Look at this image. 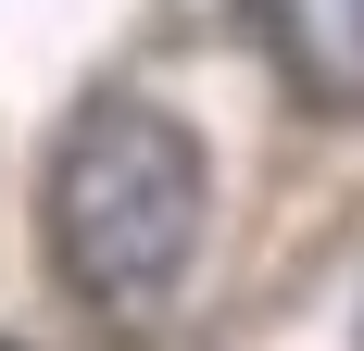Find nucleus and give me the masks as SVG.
I'll return each mask as SVG.
<instances>
[{
    "label": "nucleus",
    "mask_w": 364,
    "mask_h": 351,
    "mask_svg": "<svg viewBox=\"0 0 364 351\" xmlns=\"http://www.w3.org/2000/svg\"><path fill=\"white\" fill-rule=\"evenodd\" d=\"M0 351H13V339H0Z\"/></svg>",
    "instance_id": "nucleus-3"
},
{
    "label": "nucleus",
    "mask_w": 364,
    "mask_h": 351,
    "mask_svg": "<svg viewBox=\"0 0 364 351\" xmlns=\"http://www.w3.org/2000/svg\"><path fill=\"white\" fill-rule=\"evenodd\" d=\"M264 50L314 113H364V0H264Z\"/></svg>",
    "instance_id": "nucleus-2"
},
{
    "label": "nucleus",
    "mask_w": 364,
    "mask_h": 351,
    "mask_svg": "<svg viewBox=\"0 0 364 351\" xmlns=\"http://www.w3.org/2000/svg\"><path fill=\"white\" fill-rule=\"evenodd\" d=\"M201 213H214V163L139 88H101V101L75 113L63 151H50V188H38V226H50L63 288L88 314H113V326H151L188 288Z\"/></svg>",
    "instance_id": "nucleus-1"
}]
</instances>
